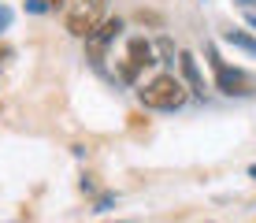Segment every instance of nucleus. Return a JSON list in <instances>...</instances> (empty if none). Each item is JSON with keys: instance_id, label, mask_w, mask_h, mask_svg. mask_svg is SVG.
Wrapping results in <instances>:
<instances>
[{"instance_id": "f8f14e48", "label": "nucleus", "mask_w": 256, "mask_h": 223, "mask_svg": "<svg viewBox=\"0 0 256 223\" xmlns=\"http://www.w3.org/2000/svg\"><path fill=\"white\" fill-rule=\"evenodd\" d=\"M238 4H245V8H249V4H252V0H238Z\"/></svg>"}, {"instance_id": "0eeeda50", "label": "nucleus", "mask_w": 256, "mask_h": 223, "mask_svg": "<svg viewBox=\"0 0 256 223\" xmlns=\"http://www.w3.org/2000/svg\"><path fill=\"white\" fill-rule=\"evenodd\" d=\"M226 41H230L234 49H245V52H252V56H256V41H252V38H245V34L230 30V34H226Z\"/></svg>"}, {"instance_id": "423d86ee", "label": "nucleus", "mask_w": 256, "mask_h": 223, "mask_svg": "<svg viewBox=\"0 0 256 223\" xmlns=\"http://www.w3.org/2000/svg\"><path fill=\"white\" fill-rule=\"evenodd\" d=\"M178 67H182V75H186V82H190V89H193V93H204L200 71H197V64H193V56H190V52H182V56H178Z\"/></svg>"}, {"instance_id": "f03ea898", "label": "nucleus", "mask_w": 256, "mask_h": 223, "mask_svg": "<svg viewBox=\"0 0 256 223\" xmlns=\"http://www.w3.org/2000/svg\"><path fill=\"white\" fill-rule=\"evenodd\" d=\"M138 101L152 112H174V108L186 104V86L174 75H156L152 82H145L138 89Z\"/></svg>"}, {"instance_id": "9d476101", "label": "nucleus", "mask_w": 256, "mask_h": 223, "mask_svg": "<svg viewBox=\"0 0 256 223\" xmlns=\"http://www.w3.org/2000/svg\"><path fill=\"white\" fill-rule=\"evenodd\" d=\"M4 60H8V49H4V45H0V64H4Z\"/></svg>"}, {"instance_id": "7ed1b4c3", "label": "nucleus", "mask_w": 256, "mask_h": 223, "mask_svg": "<svg viewBox=\"0 0 256 223\" xmlns=\"http://www.w3.org/2000/svg\"><path fill=\"white\" fill-rule=\"evenodd\" d=\"M208 60H212V71H216V86L223 89V93H238V97H245V93H252V78L245 75V71H238V67H226L223 60H219V52H216V45H208Z\"/></svg>"}, {"instance_id": "9b49d317", "label": "nucleus", "mask_w": 256, "mask_h": 223, "mask_svg": "<svg viewBox=\"0 0 256 223\" xmlns=\"http://www.w3.org/2000/svg\"><path fill=\"white\" fill-rule=\"evenodd\" d=\"M249 175H252V178H256V164H252V167H249Z\"/></svg>"}, {"instance_id": "1a4fd4ad", "label": "nucleus", "mask_w": 256, "mask_h": 223, "mask_svg": "<svg viewBox=\"0 0 256 223\" xmlns=\"http://www.w3.org/2000/svg\"><path fill=\"white\" fill-rule=\"evenodd\" d=\"M8 23H12V12H8V8H0V30H8Z\"/></svg>"}, {"instance_id": "f257e3e1", "label": "nucleus", "mask_w": 256, "mask_h": 223, "mask_svg": "<svg viewBox=\"0 0 256 223\" xmlns=\"http://www.w3.org/2000/svg\"><path fill=\"white\" fill-rule=\"evenodd\" d=\"M56 8H60L64 26L74 34V38H90L96 26H100V19H104L108 0H56Z\"/></svg>"}, {"instance_id": "39448f33", "label": "nucleus", "mask_w": 256, "mask_h": 223, "mask_svg": "<svg viewBox=\"0 0 256 223\" xmlns=\"http://www.w3.org/2000/svg\"><path fill=\"white\" fill-rule=\"evenodd\" d=\"M119 30H122V19H104V23L96 26V30H93L86 41H90V49L96 52V56H100V52H104V45H112V41L119 38Z\"/></svg>"}, {"instance_id": "6e6552de", "label": "nucleus", "mask_w": 256, "mask_h": 223, "mask_svg": "<svg viewBox=\"0 0 256 223\" xmlns=\"http://www.w3.org/2000/svg\"><path fill=\"white\" fill-rule=\"evenodd\" d=\"M26 8H30V12H38V15H41V12H48L45 0H26Z\"/></svg>"}, {"instance_id": "20e7f679", "label": "nucleus", "mask_w": 256, "mask_h": 223, "mask_svg": "<svg viewBox=\"0 0 256 223\" xmlns=\"http://www.w3.org/2000/svg\"><path fill=\"white\" fill-rule=\"evenodd\" d=\"M148 64H156L152 60V45H148L145 38H134L130 41V49H126V64H122V78L126 82H134V78L145 71Z\"/></svg>"}]
</instances>
